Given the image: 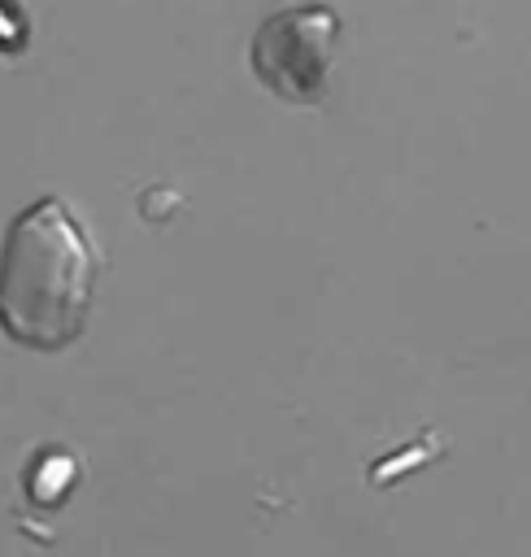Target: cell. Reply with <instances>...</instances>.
Here are the masks:
<instances>
[{
    "label": "cell",
    "mask_w": 531,
    "mask_h": 557,
    "mask_svg": "<svg viewBox=\"0 0 531 557\" xmlns=\"http://www.w3.org/2000/svg\"><path fill=\"white\" fill-rule=\"evenodd\" d=\"M96 252L61 196L30 200L0 244V331L35 352H57L87 326Z\"/></svg>",
    "instance_id": "6da1fadb"
},
{
    "label": "cell",
    "mask_w": 531,
    "mask_h": 557,
    "mask_svg": "<svg viewBox=\"0 0 531 557\" xmlns=\"http://www.w3.org/2000/svg\"><path fill=\"white\" fill-rule=\"evenodd\" d=\"M335 13L326 4H296L270 13L252 35V74L292 104H318L326 96Z\"/></svg>",
    "instance_id": "7a4b0ae2"
}]
</instances>
